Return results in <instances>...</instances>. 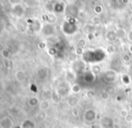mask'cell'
Returning <instances> with one entry per match:
<instances>
[{"label": "cell", "instance_id": "obj_17", "mask_svg": "<svg viewBox=\"0 0 132 128\" xmlns=\"http://www.w3.org/2000/svg\"><path fill=\"white\" fill-rule=\"evenodd\" d=\"M110 97V94L108 93L107 92H103L101 93V99H103V100H107Z\"/></svg>", "mask_w": 132, "mask_h": 128}, {"label": "cell", "instance_id": "obj_14", "mask_svg": "<svg viewBox=\"0 0 132 128\" xmlns=\"http://www.w3.org/2000/svg\"><path fill=\"white\" fill-rule=\"evenodd\" d=\"M70 90L73 94H78L80 92H81V86L78 84V83H75V84L72 85V87L70 88Z\"/></svg>", "mask_w": 132, "mask_h": 128}, {"label": "cell", "instance_id": "obj_11", "mask_svg": "<svg viewBox=\"0 0 132 128\" xmlns=\"http://www.w3.org/2000/svg\"><path fill=\"white\" fill-rule=\"evenodd\" d=\"M15 78L18 81H23L25 79H26V75L23 71L22 70H18L15 73Z\"/></svg>", "mask_w": 132, "mask_h": 128}, {"label": "cell", "instance_id": "obj_16", "mask_svg": "<svg viewBox=\"0 0 132 128\" xmlns=\"http://www.w3.org/2000/svg\"><path fill=\"white\" fill-rule=\"evenodd\" d=\"M94 13H96L97 14H100L101 13H103V7L101 6V5H95L94 6Z\"/></svg>", "mask_w": 132, "mask_h": 128}, {"label": "cell", "instance_id": "obj_9", "mask_svg": "<svg viewBox=\"0 0 132 128\" xmlns=\"http://www.w3.org/2000/svg\"><path fill=\"white\" fill-rule=\"evenodd\" d=\"M42 31L45 36H51V35H52L54 32L53 26L51 24L43 25V27H42Z\"/></svg>", "mask_w": 132, "mask_h": 128}, {"label": "cell", "instance_id": "obj_2", "mask_svg": "<svg viewBox=\"0 0 132 128\" xmlns=\"http://www.w3.org/2000/svg\"><path fill=\"white\" fill-rule=\"evenodd\" d=\"M62 31L66 35H73L77 31V26L75 21H66L62 25Z\"/></svg>", "mask_w": 132, "mask_h": 128}, {"label": "cell", "instance_id": "obj_13", "mask_svg": "<svg viewBox=\"0 0 132 128\" xmlns=\"http://www.w3.org/2000/svg\"><path fill=\"white\" fill-rule=\"evenodd\" d=\"M40 101L39 100V99L37 97H31L28 99V104H29L31 107H36L40 104Z\"/></svg>", "mask_w": 132, "mask_h": 128}, {"label": "cell", "instance_id": "obj_5", "mask_svg": "<svg viewBox=\"0 0 132 128\" xmlns=\"http://www.w3.org/2000/svg\"><path fill=\"white\" fill-rule=\"evenodd\" d=\"M78 102H79V99L76 94H70L67 98V104L71 107H76L78 104Z\"/></svg>", "mask_w": 132, "mask_h": 128}, {"label": "cell", "instance_id": "obj_7", "mask_svg": "<svg viewBox=\"0 0 132 128\" xmlns=\"http://www.w3.org/2000/svg\"><path fill=\"white\" fill-rule=\"evenodd\" d=\"M104 78L106 80V81L108 83H114L115 80L117 78V74L115 71H112V70H110V71H107L105 73Z\"/></svg>", "mask_w": 132, "mask_h": 128}, {"label": "cell", "instance_id": "obj_18", "mask_svg": "<svg viewBox=\"0 0 132 128\" xmlns=\"http://www.w3.org/2000/svg\"><path fill=\"white\" fill-rule=\"evenodd\" d=\"M93 73L94 74H97L98 72H100V67L98 66H95L94 67H93Z\"/></svg>", "mask_w": 132, "mask_h": 128}, {"label": "cell", "instance_id": "obj_12", "mask_svg": "<svg viewBox=\"0 0 132 128\" xmlns=\"http://www.w3.org/2000/svg\"><path fill=\"white\" fill-rule=\"evenodd\" d=\"M50 105H51L50 101L49 100H46V99H43V100H42L40 102V104H39L40 110H42V111H45V110H47V109H49Z\"/></svg>", "mask_w": 132, "mask_h": 128}, {"label": "cell", "instance_id": "obj_21", "mask_svg": "<svg viewBox=\"0 0 132 128\" xmlns=\"http://www.w3.org/2000/svg\"><path fill=\"white\" fill-rule=\"evenodd\" d=\"M129 51H130L131 53H132V45L129 46Z\"/></svg>", "mask_w": 132, "mask_h": 128}, {"label": "cell", "instance_id": "obj_1", "mask_svg": "<svg viewBox=\"0 0 132 128\" xmlns=\"http://www.w3.org/2000/svg\"><path fill=\"white\" fill-rule=\"evenodd\" d=\"M83 60L85 63L89 64H96L100 63L104 60L106 57V54L103 49H96L94 50H86L83 53L82 55Z\"/></svg>", "mask_w": 132, "mask_h": 128}, {"label": "cell", "instance_id": "obj_19", "mask_svg": "<svg viewBox=\"0 0 132 128\" xmlns=\"http://www.w3.org/2000/svg\"><path fill=\"white\" fill-rule=\"evenodd\" d=\"M78 45L80 46V47H83V46H85V41L84 40H79V43H78Z\"/></svg>", "mask_w": 132, "mask_h": 128}, {"label": "cell", "instance_id": "obj_3", "mask_svg": "<svg viewBox=\"0 0 132 128\" xmlns=\"http://www.w3.org/2000/svg\"><path fill=\"white\" fill-rule=\"evenodd\" d=\"M83 118L86 123H94L97 118V112L93 108H88L84 113Z\"/></svg>", "mask_w": 132, "mask_h": 128}, {"label": "cell", "instance_id": "obj_20", "mask_svg": "<svg viewBox=\"0 0 132 128\" xmlns=\"http://www.w3.org/2000/svg\"><path fill=\"white\" fill-rule=\"evenodd\" d=\"M129 40L132 41V31H129Z\"/></svg>", "mask_w": 132, "mask_h": 128}, {"label": "cell", "instance_id": "obj_15", "mask_svg": "<svg viewBox=\"0 0 132 128\" xmlns=\"http://www.w3.org/2000/svg\"><path fill=\"white\" fill-rule=\"evenodd\" d=\"M121 81H122V83H123V84L129 85V83H130V81H131L130 77H129L128 75H123L121 76Z\"/></svg>", "mask_w": 132, "mask_h": 128}, {"label": "cell", "instance_id": "obj_6", "mask_svg": "<svg viewBox=\"0 0 132 128\" xmlns=\"http://www.w3.org/2000/svg\"><path fill=\"white\" fill-rule=\"evenodd\" d=\"M84 81L86 83H93L95 81V74H94L92 71H87L84 73L83 75Z\"/></svg>", "mask_w": 132, "mask_h": 128}, {"label": "cell", "instance_id": "obj_22", "mask_svg": "<svg viewBox=\"0 0 132 128\" xmlns=\"http://www.w3.org/2000/svg\"><path fill=\"white\" fill-rule=\"evenodd\" d=\"M76 128H79V127H76Z\"/></svg>", "mask_w": 132, "mask_h": 128}, {"label": "cell", "instance_id": "obj_4", "mask_svg": "<svg viewBox=\"0 0 132 128\" xmlns=\"http://www.w3.org/2000/svg\"><path fill=\"white\" fill-rule=\"evenodd\" d=\"M14 122L10 116H3L0 118V128H14Z\"/></svg>", "mask_w": 132, "mask_h": 128}, {"label": "cell", "instance_id": "obj_8", "mask_svg": "<svg viewBox=\"0 0 132 128\" xmlns=\"http://www.w3.org/2000/svg\"><path fill=\"white\" fill-rule=\"evenodd\" d=\"M36 125H35V123L30 118H27V119H24L23 122H22L21 125H20V128H35Z\"/></svg>", "mask_w": 132, "mask_h": 128}, {"label": "cell", "instance_id": "obj_10", "mask_svg": "<svg viewBox=\"0 0 132 128\" xmlns=\"http://www.w3.org/2000/svg\"><path fill=\"white\" fill-rule=\"evenodd\" d=\"M102 125L105 128H111V126L113 125V120L108 116L103 117L102 119Z\"/></svg>", "mask_w": 132, "mask_h": 128}]
</instances>
